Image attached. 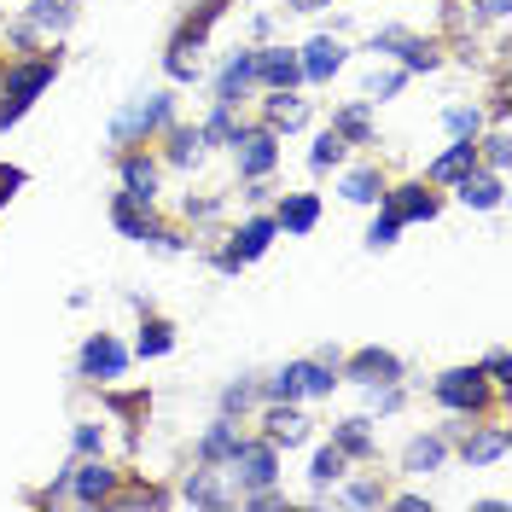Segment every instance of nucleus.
<instances>
[{"label": "nucleus", "mask_w": 512, "mask_h": 512, "mask_svg": "<svg viewBox=\"0 0 512 512\" xmlns=\"http://www.w3.org/2000/svg\"><path fill=\"white\" fill-rule=\"evenodd\" d=\"M303 390H309V396H326V390H332V373L315 367V361H297V367H286V373L274 379V396H303Z\"/></svg>", "instance_id": "1"}, {"label": "nucleus", "mask_w": 512, "mask_h": 512, "mask_svg": "<svg viewBox=\"0 0 512 512\" xmlns=\"http://www.w3.org/2000/svg\"><path fill=\"white\" fill-rule=\"evenodd\" d=\"M437 396H443L448 408H460V414H478V408H483L478 373H443V379H437Z\"/></svg>", "instance_id": "2"}, {"label": "nucleus", "mask_w": 512, "mask_h": 512, "mask_svg": "<svg viewBox=\"0 0 512 512\" xmlns=\"http://www.w3.org/2000/svg\"><path fill=\"white\" fill-rule=\"evenodd\" d=\"M82 373H88V379H117V373H123V350L99 332L94 344L82 350Z\"/></svg>", "instance_id": "3"}, {"label": "nucleus", "mask_w": 512, "mask_h": 512, "mask_svg": "<svg viewBox=\"0 0 512 512\" xmlns=\"http://www.w3.org/2000/svg\"><path fill=\"white\" fill-rule=\"evenodd\" d=\"M390 216H396V222H419V216L431 222V216H437V198L419 192V187H402L396 198H390Z\"/></svg>", "instance_id": "4"}, {"label": "nucleus", "mask_w": 512, "mask_h": 512, "mask_svg": "<svg viewBox=\"0 0 512 512\" xmlns=\"http://www.w3.org/2000/svg\"><path fill=\"white\" fill-rule=\"evenodd\" d=\"M379 47H396V53L408 59V70H431V64H437V53H431L425 41H414V35H402V30H384Z\"/></svg>", "instance_id": "5"}, {"label": "nucleus", "mask_w": 512, "mask_h": 512, "mask_svg": "<svg viewBox=\"0 0 512 512\" xmlns=\"http://www.w3.org/2000/svg\"><path fill=\"white\" fill-rule=\"evenodd\" d=\"M47 82H53V64H24V70H12V76H6V88H12L18 105H24L30 94H41Z\"/></svg>", "instance_id": "6"}, {"label": "nucleus", "mask_w": 512, "mask_h": 512, "mask_svg": "<svg viewBox=\"0 0 512 512\" xmlns=\"http://www.w3.org/2000/svg\"><path fill=\"white\" fill-rule=\"evenodd\" d=\"M472 169H478V152H472V146H454L448 158L431 163V181H466Z\"/></svg>", "instance_id": "7"}, {"label": "nucleus", "mask_w": 512, "mask_h": 512, "mask_svg": "<svg viewBox=\"0 0 512 512\" xmlns=\"http://www.w3.org/2000/svg\"><path fill=\"white\" fill-rule=\"evenodd\" d=\"M309 437V419L291 414V408H274L268 414V443H303Z\"/></svg>", "instance_id": "8"}, {"label": "nucleus", "mask_w": 512, "mask_h": 512, "mask_svg": "<svg viewBox=\"0 0 512 512\" xmlns=\"http://www.w3.org/2000/svg\"><path fill=\"white\" fill-rule=\"evenodd\" d=\"M233 460H239V466H245V472H239V478L251 483V489H262V483H274V454H268V448H239V454H233Z\"/></svg>", "instance_id": "9"}, {"label": "nucleus", "mask_w": 512, "mask_h": 512, "mask_svg": "<svg viewBox=\"0 0 512 512\" xmlns=\"http://www.w3.org/2000/svg\"><path fill=\"white\" fill-rule=\"evenodd\" d=\"M239 146H245V152H239L245 175H268V169H274V140H268V134H245Z\"/></svg>", "instance_id": "10"}, {"label": "nucleus", "mask_w": 512, "mask_h": 512, "mask_svg": "<svg viewBox=\"0 0 512 512\" xmlns=\"http://www.w3.org/2000/svg\"><path fill=\"white\" fill-rule=\"evenodd\" d=\"M163 117H169V99H152V105H134L123 123H117V140H128V134H140V128H158Z\"/></svg>", "instance_id": "11"}, {"label": "nucleus", "mask_w": 512, "mask_h": 512, "mask_svg": "<svg viewBox=\"0 0 512 512\" xmlns=\"http://www.w3.org/2000/svg\"><path fill=\"white\" fill-rule=\"evenodd\" d=\"M256 76H262L268 88H291V82H297V59H286V53H262V59H256Z\"/></svg>", "instance_id": "12"}, {"label": "nucleus", "mask_w": 512, "mask_h": 512, "mask_svg": "<svg viewBox=\"0 0 512 512\" xmlns=\"http://www.w3.org/2000/svg\"><path fill=\"white\" fill-rule=\"evenodd\" d=\"M338 64H344V47H338V41H315V47H309V59H303V70H309L315 82H326Z\"/></svg>", "instance_id": "13"}, {"label": "nucleus", "mask_w": 512, "mask_h": 512, "mask_svg": "<svg viewBox=\"0 0 512 512\" xmlns=\"http://www.w3.org/2000/svg\"><path fill=\"white\" fill-rule=\"evenodd\" d=\"M268 239H274V222H251V227H245V239H239V251H227V268L262 256V251H268Z\"/></svg>", "instance_id": "14"}, {"label": "nucleus", "mask_w": 512, "mask_h": 512, "mask_svg": "<svg viewBox=\"0 0 512 512\" xmlns=\"http://www.w3.org/2000/svg\"><path fill=\"white\" fill-rule=\"evenodd\" d=\"M355 379H396V355H384V350H361L355 355V367H350Z\"/></svg>", "instance_id": "15"}, {"label": "nucleus", "mask_w": 512, "mask_h": 512, "mask_svg": "<svg viewBox=\"0 0 512 512\" xmlns=\"http://www.w3.org/2000/svg\"><path fill=\"white\" fill-rule=\"evenodd\" d=\"M76 495H82V501H105V495H111V472H105V466H82V472H76Z\"/></svg>", "instance_id": "16"}, {"label": "nucleus", "mask_w": 512, "mask_h": 512, "mask_svg": "<svg viewBox=\"0 0 512 512\" xmlns=\"http://www.w3.org/2000/svg\"><path fill=\"white\" fill-rule=\"evenodd\" d=\"M303 117H309V111H303V99H291V94L268 99V123H274V128H297Z\"/></svg>", "instance_id": "17"}, {"label": "nucleus", "mask_w": 512, "mask_h": 512, "mask_svg": "<svg viewBox=\"0 0 512 512\" xmlns=\"http://www.w3.org/2000/svg\"><path fill=\"white\" fill-rule=\"evenodd\" d=\"M152 192H158V169H152V163H128V198H146V204H152Z\"/></svg>", "instance_id": "18"}, {"label": "nucleus", "mask_w": 512, "mask_h": 512, "mask_svg": "<svg viewBox=\"0 0 512 512\" xmlns=\"http://www.w3.org/2000/svg\"><path fill=\"white\" fill-rule=\"evenodd\" d=\"M315 216H320V204H315V198H291L280 222H286L291 233H309V227H315Z\"/></svg>", "instance_id": "19"}, {"label": "nucleus", "mask_w": 512, "mask_h": 512, "mask_svg": "<svg viewBox=\"0 0 512 512\" xmlns=\"http://www.w3.org/2000/svg\"><path fill=\"white\" fill-rule=\"evenodd\" d=\"M192 70H198V35H181L169 53V76H192Z\"/></svg>", "instance_id": "20"}, {"label": "nucleus", "mask_w": 512, "mask_h": 512, "mask_svg": "<svg viewBox=\"0 0 512 512\" xmlns=\"http://www.w3.org/2000/svg\"><path fill=\"white\" fill-rule=\"evenodd\" d=\"M460 198H466V204H478V210H489V204H501V181H478V175H466Z\"/></svg>", "instance_id": "21"}, {"label": "nucleus", "mask_w": 512, "mask_h": 512, "mask_svg": "<svg viewBox=\"0 0 512 512\" xmlns=\"http://www.w3.org/2000/svg\"><path fill=\"white\" fill-rule=\"evenodd\" d=\"M251 76H256V59H233V64H227V70H222V105H227L233 94H239V88H245Z\"/></svg>", "instance_id": "22"}, {"label": "nucleus", "mask_w": 512, "mask_h": 512, "mask_svg": "<svg viewBox=\"0 0 512 512\" xmlns=\"http://www.w3.org/2000/svg\"><path fill=\"white\" fill-rule=\"evenodd\" d=\"M35 24L41 30H64L70 24V0H35Z\"/></svg>", "instance_id": "23"}, {"label": "nucleus", "mask_w": 512, "mask_h": 512, "mask_svg": "<svg viewBox=\"0 0 512 512\" xmlns=\"http://www.w3.org/2000/svg\"><path fill=\"white\" fill-rule=\"evenodd\" d=\"M501 448H507V437H501V431H483V437H472V443H466V460H472V466H483V460H495Z\"/></svg>", "instance_id": "24"}, {"label": "nucleus", "mask_w": 512, "mask_h": 512, "mask_svg": "<svg viewBox=\"0 0 512 512\" xmlns=\"http://www.w3.org/2000/svg\"><path fill=\"white\" fill-rule=\"evenodd\" d=\"M117 227H123L128 239H163V233H152V227H146V216H140L134 204H117Z\"/></svg>", "instance_id": "25"}, {"label": "nucleus", "mask_w": 512, "mask_h": 512, "mask_svg": "<svg viewBox=\"0 0 512 512\" xmlns=\"http://www.w3.org/2000/svg\"><path fill=\"white\" fill-rule=\"evenodd\" d=\"M239 454V443H233V431L227 425H216L210 437H204V460H233Z\"/></svg>", "instance_id": "26"}, {"label": "nucleus", "mask_w": 512, "mask_h": 512, "mask_svg": "<svg viewBox=\"0 0 512 512\" xmlns=\"http://www.w3.org/2000/svg\"><path fill=\"white\" fill-rule=\"evenodd\" d=\"M437 460H443V443H437V437H425V443L408 448V466H414V472H431Z\"/></svg>", "instance_id": "27"}, {"label": "nucleus", "mask_w": 512, "mask_h": 512, "mask_svg": "<svg viewBox=\"0 0 512 512\" xmlns=\"http://www.w3.org/2000/svg\"><path fill=\"white\" fill-rule=\"evenodd\" d=\"M163 350H169V326H163V320H152V326L140 332V355H163Z\"/></svg>", "instance_id": "28"}, {"label": "nucleus", "mask_w": 512, "mask_h": 512, "mask_svg": "<svg viewBox=\"0 0 512 512\" xmlns=\"http://www.w3.org/2000/svg\"><path fill=\"white\" fill-rule=\"evenodd\" d=\"M338 472H344V448H326V454L315 460V483H332Z\"/></svg>", "instance_id": "29"}, {"label": "nucleus", "mask_w": 512, "mask_h": 512, "mask_svg": "<svg viewBox=\"0 0 512 512\" xmlns=\"http://www.w3.org/2000/svg\"><path fill=\"white\" fill-rule=\"evenodd\" d=\"M338 448H350V454H367V425H361V419H350V425L338 431Z\"/></svg>", "instance_id": "30"}, {"label": "nucleus", "mask_w": 512, "mask_h": 512, "mask_svg": "<svg viewBox=\"0 0 512 512\" xmlns=\"http://www.w3.org/2000/svg\"><path fill=\"white\" fill-rule=\"evenodd\" d=\"M355 204H367V198H379V175H350V187H344Z\"/></svg>", "instance_id": "31"}, {"label": "nucleus", "mask_w": 512, "mask_h": 512, "mask_svg": "<svg viewBox=\"0 0 512 512\" xmlns=\"http://www.w3.org/2000/svg\"><path fill=\"white\" fill-rule=\"evenodd\" d=\"M448 128H454L460 140H472V134H478V111H448Z\"/></svg>", "instance_id": "32"}, {"label": "nucleus", "mask_w": 512, "mask_h": 512, "mask_svg": "<svg viewBox=\"0 0 512 512\" xmlns=\"http://www.w3.org/2000/svg\"><path fill=\"white\" fill-rule=\"evenodd\" d=\"M338 158H344V140H338V134H326V140L315 146V163L326 169V163H338Z\"/></svg>", "instance_id": "33"}, {"label": "nucleus", "mask_w": 512, "mask_h": 512, "mask_svg": "<svg viewBox=\"0 0 512 512\" xmlns=\"http://www.w3.org/2000/svg\"><path fill=\"white\" fill-rule=\"evenodd\" d=\"M187 495L198 501V507H216V501H222V495H216V483H210V478H198V483L187 489Z\"/></svg>", "instance_id": "34"}, {"label": "nucleus", "mask_w": 512, "mask_h": 512, "mask_svg": "<svg viewBox=\"0 0 512 512\" xmlns=\"http://www.w3.org/2000/svg\"><path fill=\"white\" fill-rule=\"evenodd\" d=\"M396 227H402V222H396V216L384 210L379 222H373V245H390V239H396Z\"/></svg>", "instance_id": "35"}, {"label": "nucleus", "mask_w": 512, "mask_h": 512, "mask_svg": "<svg viewBox=\"0 0 512 512\" xmlns=\"http://www.w3.org/2000/svg\"><path fill=\"white\" fill-rule=\"evenodd\" d=\"M344 134H355V140H367V111H344Z\"/></svg>", "instance_id": "36"}, {"label": "nucleus", "mask_w": 512, "mask_h": 512, "mask_svg": "<svg viewBox=\"0 0 512 512\" xmlns=\"http://www.w3.org/2000/svg\"><path fill=\"white\" fill-rule=\"evenodd\" d=\"M291 6H297V12H315V6H326V0H291Z\"/></svg>", "instance_id": "37"}]
</instances>
